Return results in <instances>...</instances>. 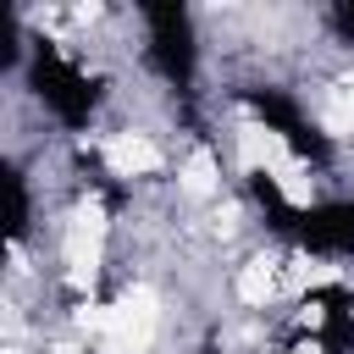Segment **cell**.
Instances as JSON below:
<instances>
[{
  "mask_svg": "<svg viewBox=\"0 0 354 354\" xmlns=\"http://www.w3.org/2000/svg\"><path fill=\"white\" fill-rule=\"evenodd\" d=\"M238 160H243L249 171H266V177H271V171H277L282 160H293V155H288V144H282L277 127L243 122V127H238Z\"/></svg>",
  "mask_w": 354,
  "mask_h": 354,
  "instance_id": "3957f363",
  "label": "cell"
},
{
  "mask_svg": "<svg viewBox=\"0 0 354 354\" xmlns=\"http://www.w3.org/2000/svg\"><path fill=\"white\" fill-rule=\"evenodd\" d=\"M105 205L100 199H83L66 221V282L72 288H94V271H100V254H105Z\"/></svg>",
  "mask_w": 354,
  "mask_h": 354,
  "instance_id": "7a4b0ae2",
  "label": "cell"
},
{
  "mask_svg": "<svg viewBox=\"0 0 354 354\" xmlns=\"http://www.w3.org/2000/svg\"><path fill=\"white\" fill-rule=\"evenodd\" d=\"M177 177H183V188H188L194 199H210L221 171H216V155H210V149H194V155L183 160V171H177Z\"/></svg>",
  "mask_w": 354,
  "mask_h": 354,
  "instance_id": "8992f818",
  "label": "cell"
},
{
  "mask_svg": "<svg viewBox=\"0 0 354 354\" xmlns=\"http://www.w3.org/2000/svg\"><path fill=\"white\" fill-rule=\"evenodd\" d=\"M337 277V266H321V260H293V271H288V282L293 288H310V282H332Z\"/></svg>",
  "mask_w": 354,
  "mask_h": 354,
  "instance_id": "ba28073f",
  "label": "cell"
},
{
  "mask_svg": "<svg viewBox=\"0 0 354 354\" xmlns=\"http://www.w3.org/2000/svg\"><path fill=\"white\" fill-rule=\"evenodd\" d=\"M288 354H321V343H293Z\"/></svg>",
  "mask_w": 354,
  "mask_h": 354,
  "instance_id": "30bf717a",
  "label": "cell"
},
{
  "mask_svg": "<svg viewBox=\"0 0 354 354\" xmlns=\"http://www.w3.org/2000/svg\"><path fill=\"white\" fill-rule=\"evenodd\" d=\"M155 321H160V299L149 288H127L105 315L100 354H144L149 337H155Z\"/></svg>",
  "mask_w": 354,
  "mask_h": 354,
  "instance_id": "6da1fadb",
  "label": "cell"
},
{
  "mask_svg": "<svg viewBox=\"0 0 354 354\" xmlns=\"http://www.w3.org/2000/svg\"><path fill=\"white\" fill-rule=\"evenodd\" d=\"M326 122H332L337 133H354V83H343V88H337V100H332Z\"/></svg>",
  "mask_w": 354,
  "mask_h": 354,
  "instance_id": "9c48e42d",
  "label": "cell"
},
{
  "mask_svg": "<svg viewBox=\"0 0 354 354\" xmlns=\"http://www.w3.org/2000/svg\"><path fill=\"white\" fill-rule=\"evenodd\" d=\"M277 288H282V277H277V266H271L266 254H260V260H249V266L238 271V299H243V304H266Z\"/></svg>",
  "mask_w": 354,
  "mask_h": 354,
  "instance_id": "5b68a950",
  "label": "cell"
},
{
  "mask_svg": "<svg viewBox=\"0 0 354 354\" xmlns=\"http://www.w3.org/2000/svg\"><path fill=\"white\" fill-rule=\"evenodd\" d=\"M105 160H111L116 177H144V171L160 166V149H155L144 133H111V138H105Z\"/></svg>",
  "mask_w": 354,
  "mask_h": 354,
  "instance_id": "277c9868",
  "label": "cell"
},
{
  "mask_svg": "<svg viewBox=\"0 0 354 354\" xmlns=\"http://www.w3.org/2000/svg\"><path fill=\"white\" fill-rule=\"evenodd\" d=\"M271 177H277V188H282V199H288V205H310V199H315V183H310L304 160H282Z\"/></svg>",
  "mask_w": 354,
  "mask_h": 354,
  "instance_id": "52a82bcc",
  "label": "cell"
}]
</instances>
